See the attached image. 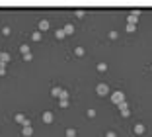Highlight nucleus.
<instances>
[{
	"instance_id": "obj_28",
	"label": "nucleus",
	"mask_w": 152,
	"mask_h": 137,
	"mask_svg": "<svg viewBox=\"0 0 152 137\" xmlns=\"http://www.w3.org/2000/svg\"><path fill=\"white\" fill-rule=\"evenodd\" d=\"M31 59H33V55H31V53H27V55H23V61H31Z\"/></svg>"
},
{
	"instance_id": "obj_21",
	"label": "nucleus",
	"mask_w": 152,
	"mask_h": 137,
	"mask_svg": "<svg viewBox=\"0 0 152 137\" xmlns=\"http://www.w3.org/2000/svg\"><path fill=\"white\" fill-rule=\"evenodd\" d=\"M125 30H127L129 34H133V32L137 30V26H133V24H127V28H125Z\"/></svg>"
},
{
	"instance_id": "obj_8",
	"label": "nucleus",
	"mask_w": 152,
	"mask_h": 137,
	"mask_svg": "<svg viewBox=\"0 0 152 137\" xmlns=\"http://www.w3.org/2000/svg\"><path fill=\"white\" fill-rule=\"evenodd\" d=\"M61 94H63V88H61V86H53V88H51V96H53V98H61Z\"/></svg>"
},
{
	"instance_id": "obj_17",
	"label": "nucleus",
	"mask_w": 152,
	"mask_h": 137,
	"mask_svg": "<svg viewBox=\"0 0 152 137\" xmlns=\"http://www.w3.org/2000/svg\"><path fill=\"white\" fill-rule=\"evenodd\" d=\"M0 61H2V63L6 65V63L10 61V53H2V55H0Z\"/></svg>"
},
{
	"instance_id": "obj_5",
	"label": "nucleus",
	"mask_w": 152,
	"mask_h": 137,
	"mask_svg": "<svg viewBox=\"0 0 152 137\" xmlns=\"http://www.w3.org/2000/svg\"><path fill=\"white\" fill-rule=\"evenodd\" d=\"M139 16H141V12L135 10L133 14H129V18H127V24H133V26H137V22H139Z\"/></svg>"
},
{
	"instance_id": "obj_25",
	"label": "nucleus",
	"mask_w": 152,
	"mask_h": 137,
	"mask_svg": "<svg viewBox=\"0 0 152 137\" xmlns=\"http://www.w3.org/2000/svg\"><path fill=\"white\" fill-rule=\"evenodd\" d=\"M61 98H70V94H68V90H63V94H61ZM59 98V100H61Z\"/></svg>"
},
{
	"instance_id": "obj_14",
	"label": "nucleus",
	"mask_w": 152,
	"mask_h": 137,
	"mask_svg": "<svg viewBox=\"0 0 152 137\" xmlns=\"http://www.w3.org/2000/svg\"><path fill=\"white\" fill-rule=\"evenodd\" d=\"M74 55H76V57H84V55H86L84 47H76V49H74Z\"/></svg>"
},
{
	"instance_id": "obj_12",
	"label": "nucleus",
	"mask_w": 152,
	"mask_h": 137,
	"mask_svg": "<svg viewBox=\"0 0 152 137\" xmlns=\"http://www.w3.org/2000/svg\"><path fill=\"white\" fill-rule=\"evenodd\" d=\"M20 53H22V55L31 53V51H29V45H27V43H22V45H20Z\"/></svg>"
},
{
	"instance_id": "obj_13",
	"label": "nucleus",
	"mask_w": 152,
	"mask_h": 137,
	"mask_svg": "<svg viewBox=\"0 0 152 137\" xmlns=\"http://www.w3.org/2000/svg\"><path fill=\"white\" fill-rule=\"evenodd\" d=\"M68 104H70V98H61V100H59V106H61L63 110L68 108Z\"/></svg>"
},
{
	"instance_id": "obj_11",
	"label": "nucleus",
	"mask_w": 152,
	"mask_h": 137,
	"mask_svg": "<svg viewBox=\"0 0 152 137\" xmlns=\"http://www.w3.org/2000/svg\"><path fill=\"white\" fill-rule=\"evenodd\" d=\"M37 30H39V32H47V30H49V22H47V20H41L39 26H37Z\"/></svg>"
},
{
	"instance_id": "obj_18",
	"label": "nucleus",
	"mask_w": 152,
	"mask_h": 137,
	"mask_svg": "<svg viewBox=\"0 0 152 137\" xmlns=\"http://www.w3.org/2000/svg\"><path fill=\"white\" fill-rule=\"evenodd\" d=\"M66 137H76V129L74 127H68V129H66Z\"/></svg>"
},
{
	"instance_id": "obj_24",
	"label": "nucleus",
	"mask_w": 152,
	"mask_h": 137,
	"mask_svg": "<svg viewBox=\"0 0 152 137\" xmlns=\"http://www.w3.org/2000/svg\"><path fill=\"white\" fill-rule=\"evenodd\" d=\"M88 118H96V110L90 108V110H88Z\"/></svg>"
},
{
	"instance_id": "obj_2",
	"label": "nucleus",
	"mask_w": 152,
	"mask_h": 137,
	"mask_svg": "<svg viewBox=\"0 0 152 137\" xmlns=\"http://www.w3.org/2000/svg\"><path fill=\"white\" fill-rule=\"evenodd\" d=\"M111 100H113V104H121V102H125V96H123L121 90H115V92H111Z\"/></svg>"
},
{
	"instance_id": "obj_30",
	"label": "nucleus",
	"mask_w": 152,
	"mask_h": 137,
	"mask_svg": "<svg viewBox=\"0 0 152 137\" xmlns=\"http://www.w3.org/2000/svg\"><path fill=\"white\" fill-rule=\"evenodd\" d=\"M0 55H2V51H0Z\"/></svg>"
},
{
	"instance_id": "obj_20",
	"label": "nucleus",
	"mask_w": 152,
	"mask_h": 137,
	"mask_svg": "<svg viewBox=\"0 0 152 137\" xmlns=\"http://www.w3.org/2000/svg\"><path fill=\"white\" fill-rule=\"evenodd\" d=\"M4 75H6V65L0 61V77H4Z\"/></svg>"
},
{
	"instance_id": "obj_10",
	"label": "nucleus",
	"mask_w": 152,
	"mask_h": 137,
	"mask_svg": "<svg viewBox=\"0 0 152 137\" xmlns=\"http://www.w3.org/2000/svg\"><path fill=\"white\" fill-rule=\"evenodd\" d=\"M63 30H65V34H66V35H72V34L76 32V28L72 26V24H66V26L63 28Z\"/></svg>"
},
{
	"instance_id": "obj_16",
	"label": "nucleus",
	"mask_w": 152,
	"mask_h": 137,
	"mask_svg": "<svg viewBox=\"0 0 152 137\" xmlns=\"http://www.w3.org/2000/svg\"><path fill=\"white\" fill-rule=\"evenodd\" d=\"M31 39H33V41H41V32H39V30H37V32H33Z\"/></svg>"
},
{
	"instance_id": "obj_26",
	"label": "nucleus",
	"mask_w": 152,
	"mask_h": 137,
	"mask_svg": "<svg viewBox=\"0 0 152 137\" xmlns=\"http://www.w3.org/2000/svg\"><path fill=\"white\" fill-rule=\"evenodd\" d=\"M105 137H117V133H115V131L111 129V131H107V133H105Z\"/></svg>"
},
{
	"instance_id": "obj_9",
	"label": "nucleus",
	"mask_w": 152,
	"mask_h": 137,
	"mask_svg": "<svg viewBox=\"0 0 152 137\" xmlns=\"http://www.w3.org/2000/svg\"><path fill=\"white\" fill-rule=\"evenodd\" d=\"M31 133H33L31 126H22V135L23 137H31Z\"/></svg>"
},
{
	"instance_id": "obj_19",
	"label": "nucleus",
	"mask_w": 152,
	"mask_h": 137,
	"mask_svg": "<svg viewBox=\"0 0 152 137\" xmlns=\"http://www.w3.org/2000/svg\"><path fill=\"white\" fill-rule=\"evenodd\" d=\"M98 71L99 73H105V71H107V65H105V63H98Z\"/></svg>"
},
{
	"instance_id": "obj_23",
	"label": "nucleus",
	"mask_w": 152,
	"mask_h": 137,
	"mask_svg": "<svg viewBox=\"0 0 152 137\" xmlns=\"http://www.w3.org/2000/svg\"><path fill=\"white\" fill-rule=\"evenodd\" d=\"M84 14H86L84 10H76V18H84Z\"/></svg>"
},
{
	"instance_id": "obj_7",
	"label": "nucleus",
	"mask_w": 152,
	"mask_h": 137,
	"mask_svg": "<svg viewBox=\"0 0 152 137\" xmlns=\"http://www.w3.org/2000/svg\"><path fill=\"white\" fill-rule=\"evenodd\" d=\"M144 131H146L144 124H135V126H133V133H135V135H142Z\"/></svg>"
},
{
	"instance_id": "obj_3",
	"label": "nucleus",
	"mask_w": 152,
	"mask_h": 137,
	"mask_svg": "<svg viewBox=\"0 0 152 137\" xmlns=\"http://www.w3.org/2000/svg\"><path fill=\"white\" fill-rule=\"evenodd\" d=\"M14 122H16V124H20V126H29V124H31V122H29L23 114H16V116H14Z\"/></svg>"
},
{
	"instance_id": "obj_1",
	"label": "nucleus",
	"mask_w": 152,
	"mask_h": 137,
	"mask_svg": "<svg viewBox=\"0 0 152 137\" xmlns=\"http://www.w3.org/2000/svg\"><path fill=\"white\" fill-rule=\"evenodd\" d=\"M96 94H98V96H105V94H109V86L105 84V82H99L98 86H96Z\"/></svg>"
},
{
	"instance_id": "obj_29",
	"label": "nucleus",
	"mask_w": 152,
	"mask_h": 137,
	"mask_svg": "<svg viewBox=\"0 0 152 137\" xmlns=\"http://www.w3.org/2000/svg\"><path fill=\"white\" fill-rule=\"evenodd\" d=\"M150 73H152V65H150Z\"/></svg>"
},
{
	"instance_id": "obj_22",
	"label": "nucleus",
	"mask_w": 152,
	"mask_h": 137,
	"mask_svg": "<svg viewBox=\"0 0 152 137\" xmlns=\"http://www.w3.org/2000/svg\"><path fill=\"white\" fill-rule=\"evenodd\" d=\"M10 34H12V30L8 28V26H6V28H2V35H10Z\"/></svg>"
},
{
	"instance_id": "obj_6",
	"label": "nucleus",
	"mask_w": 152,
	"mask_h": 137,
	"mask_svg": "<svg viewBox=\"0 0 152 137\" xmlns=\"http://www.w3.org/2000/svg\"><path fill=\"white\" fill-rule=\"evenodd\" d=\"M117 108L121 110V114L125 116V118H129V116H131V110H129V104H127V102H121V104H117Z\"/></svg>"
},
{
	"instance_id": "obj_27",
	"label": "nucleus",
	"mask_w": 152,
	"mask_h": 137,
	"mask_svg": "<svg viewBox=\"0 0 152 137\" xmlns=\"http://www.w3.org/2000/svg\"><path fill=\"white\" fill-rule=\"evenodd\" d=\"M109 39H117V32H109Z\"/></svg>"
},
{
	"instance_id": "obj_4",
	"label": "nucleus",
	"mask_w": 152,
	"mask_h": 137,
	"mask_svg": "<svg viewBox=\"0 0 152 137\" xmlns=\"http://www.w3.org/2000/svg\"><path fill=\"white\" fill-rule=\"evenodd\" d=\"M41 122H43V124H53V122H55V114H53V112H43Z\"/></svg>"
},
{
	"instance_id": "obj_15",
	"label": "nucleus",
	"mask_w": 152,
	"mask_h": 137,
	"mask_svg": "<svg viewBox=\"0 0 152 137\" xmlns=\"http://www.w3.org/2000/svg\"><path fill=\"white\" fill-rule=\"evenodd\" d=\"M55 35H57V39H65V37H66L65 30H57V32H55Z\"/></svg>"
}]
</instances>
